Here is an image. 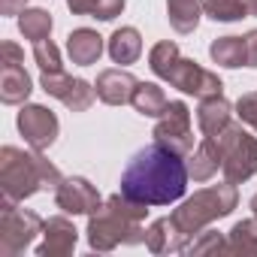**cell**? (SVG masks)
<instances>
[{
	"label": "cell",
	"mask_w": 257,
	"mask_h": 257,
	"mask_svg": "<svg viewBox=\"0 0 257 257\" xmlns=\"http://www.w3.org/2000/svg\"><path fill=\"white\" fill-rule=\"evenodd\" d=\"M188 179L191 176L182 155H173L155 143L131 158L121 173V194L146 206H170L185 197Z\"/></svg>",
	"instance_id": "cell-1"
},
{
	"label": "cell",
	"mask_w": 257,
	"mask_h": 257,
	"mask_svg": "<svg viewBox=\"0 0 257 257\" xmlns=\"http://www.w3.org/2000/svg\"><path fill=\"white\" fill-rule=\"evenodd\" d=\"M227 254H254L257 257V218L236 221L227 233Z\"/></svg>",
	"instance_id": "cell-24"
},
{
	"label": "cell",
	"mask_w": 257,
	"mask_h": 257,
	"mask_svg": "<svg viewBox=\"0 0 257 257\" xmlns=\"http://www.w3.org/2000/svg\"><path fill=\"white\" fill-rule=\"evenodd\" d=\"M140 79L131 76L127 70H103L94 82L97 88V97L109 106H124V103H131L134 100V91H137Z\"/></svg>",
	"instance_id": "cell-13"
},
{
	"label": "cell",
	"mask_w": 257,
	"mask_h": 257,
	"mask_svg": "<svg viewBox=\"0 0 257 257\" xmlns=\"http://www.w3.org/2000/svg\"><path fill=\"white\" fill-rule=\"evenodd\" d=\"M239 203V194H236V185L233 182H221V185H212V188H203L197 191L194 197H188L176 212H173V221L179 224V230L194 239L200 230H206L212 221L218 218H227Z\"/></svg>",
	"instance_id": "cell-4"
},
{
	"label": "cell",
	"mask_w": 257,
	"mask_h": 257,
	"mask_svg": "<svg viewBox=\"0 0 257 257\" xmlns=\"http://www.w3.org/2000/svg\"><path fill=\"white\" fill-rule=\"evenodd\" d=\"M109 58L115 64H137L140 55H143V37L137 28H118L112 37H109Z\"/></svg>",
	"instance_id": "cell-20"
},
{
	"label": "cell",
	"mask_w": 257,
	"mask_h": 257,
	"mask_svg": "<svg viewBox=\"0 0 257 257\" xmlns=\"http://www.w3.org/2000/svg\"><path fill=\"white\" fill-rule=\"evenodd\" d=\"M67 55L73 64L79 67H91L100 61L103 55V37L91 28H76L70 37H67Z\"/></svg>",
	"instance_id": "cell-15"
},
{
	"label": "cell",
	"mask_w": 257,
	"mask_h": 257,
	"mask_svg": "<svg viewBox=\"0 0 257 257\" xmlns=\"http://www.w3.org/2000/svg\"><path fill=\"white\" fill-rule=\"evenodd\" d=\"M251 212H254V218H257V194L251 197Z\"/></svg>",
	"instance_id": "cell-36"
},
{
	"label": "cell",
	"mask_w": 257,
	"mask_h": 257,
	"mask_svg": "<svg viewBox=\"0 0 257 257\" xmlns=\"http://www.w3.org/2000/svg\"><path fill=\"white\" fill-rule=\"evenodd\" d=\"M230 118H233V106L224 100V94H218V97H203V100H200L197 124H200L203 137H218L224 127L230 124Z\"/></svg>",
	"instance_id": "cell-16"
},
{
	"label": "cell",
	"mask_w": 257,
	"mask_h": 257,
	"mask_svg": "<svg viewBox=\"0 0 257 257\" xmlns=\"http://www.w3.org/2000/svg\"><path fill=\"white\" fill-rule=\"evenodd\" d=\"M209 55L218 67L236 70V67L245 64V37H218L209 46Z\"/></svg>",
	"instance_id": "cell-22"
},
{
	"label": "cell",
	"mask_w": 257,
	"mask_h": 257,
	"mask_svg": "<svg viewBox=\"0 0 257 257\" xmlns=\"http://www.w3.org/2000/svg\"><path fill=\"white\" fill-rule=\"evenodd\" d=\"M28 0H0V13H4V16H22L28 7Z\"/></svg>",
	"instance_id": "cell-34"
},
{
	"label": "cell",
	"mask_w": 257,
	"mask_h": 257,
	"mask_svg": "<svg viewBox=\"0 0 257 257\" xmlns=\"http://www.w3.org/2000/svg\"><path fill=\"white\" fill-rule=\"evenodd\" d=\"M34 91V82L31 76L25 73V67H0V100L7 106H19L31 97Z\"/></svg>",
	"instance_id": "cell-18"
},
{
	"label": "cell",
	"mask_w": 257,
	"mask_h": 257,
	"mask_svg": "<svg viewBox=\"0 0 257 257\" xmlns=\"http://www.w3.org/2000/svg\"><path fill=\"white\" fill-rule=\"evenodd\" d=\"M58 115L49 109V106H40V103H25L22 112H19V131L25 137V143L34 149V152H46L55 146L58 140Z\"/></svg>",
	"instance_id": "cell-8"
},
{
	"label": "cell",
	"mask_w": 257,
	"mask_h": 257,
	"mask_svg": "<svg viewBox=\"0 0 257 257\" xmlns=\"http://www.w3.org/2000/svg\"><path fill=\"white\" fill-rule=\"evenodd\" d=\"M236 115H239V121H245L248 127L257 131V91L254 94H242L236 100Z\"/></svg>",
	"instance_id": "cell-29"
},
{
	"label": "cell",
	"mask_w": 257,
	"mask_h": 257,
	"mask_svg": "<svg viewBox=\"0 0 257 257\" xmlns=\"http://www.w3.org/2000/svg\"><path fill=\"white\" fill-rule=\"evenodd\" d=\"M124 4H127V0H97V4H94V19L112 22L115 16L124 13Z\"/></svg>",
	"instance_id": "cell-30"
},
{
	"label": "cell",
	"mask_w": 257,
	"mask_h": 257,
	"mask_svg": "<svg viewBox=\"0 0 257 257\" xmlns=\"http://www.w3.org/2000/svg\"><path fill=\"white\" fill-rule=\"evenodd\" d=\"M188 236L179 230V224L170 218H158L152 221V227L146 230V245L152 254H173V251H185L188 248Z\"/></svg>",
	"instance_id": "cell-14"
},
{
	"label": "cell",
	"mask_w": 257,
	"mask_h": 257,
	"mask_svg": "<svg viewBox=\"0 0 257 257\" xmlns=\"http://www.w3.org/2000/svg\"><path fill=\"white\" fill-rule=\"evenodd\" d=\"M149 206L140 200L124 197L121 191L106 197L97 212L88 215V245L94 251H115L118 245H140L146 242V221Z\"/></svg>",
	"instance_id": "cell-2"
},
{
	"label": "cell",
	"mask_w": 257,
	"mask_h": 257,
	"mask_svg": "<svg viewBox=\"0 0 257 257\" xmlns=\"http://www.w3.org/2000/svg\"><path fill=\"white\" fill-rule=\"evenodd\" d=\"M206 16L212 22H239L248 13L242 7V0H206Z\"/></svg>",
	"instance_id": "cell-27"
},
{
	"label": "cell",
	"mask_w": 257,
	"mask_h": 257,
	"mask_svg": "<svg viewBox=\"0 0 257 257\" xmlns=\"http://www.w3.org/2000/svg\"><path fill=\"white\" fill-rule=\"evenodd\" d=\"M167 82H170L173 88L185 91V94H194L197 100L224 94V82H221L212 70H203V67H200L197 61H191V58H182Z\"/></svg>",
	"instance_id": "cell-10"
},
{
	"label": "cell",
	"mask_w": 257,
	"mask_h": 257,
	"mask_svg": "<svg viewBox=\"0 0 257 257\" xmlns=\"http://www.w3.org/2000/svg\"><path fill=\"white\" fill-rule=\"evenodd\" d=\"M245 67H257V31L245 34Z\"/></svg>",
	"instance_id": "cell-32"
},
{
	"label": "cell",
	"mask_w": 257,
	"mask_h": 257,
	"mask_svg": "<svg viewBox=\"0 0 257 257\" xmlns=\"http://www.w3.org/2000/svg\"><path fill=\"white\" fill-rule=\"evenodd\" d=\"M203 13L206 0H167V19L176 34H194Z\"/></svg>",
	"instance_id": "cell-19"
},
{
	"label": "cell",
	"mask_w": 257,
	"mask_h": 257,
	"mask_svg": "<svg viewBox=\"0 0 257 257\" xmlns=\"http://www.w3.org/2000/svg\"><path fill=\"white\" fill-rule=\"evenodd\" d=\"M25 64V52L16 46V43H0V67H19Z\"/></svg>",
	"instance_id": "cell-31"
},
{
	"label": "cell",
	"mask_w": 257,
	"mask_h": 257,
	"mask_svg": "<svg viewBox=\"0 0 257 257\" xmlns=\"http://www.w3.org/2000/svg\"><path fill=\"white\" fill-rule=\"evenodd\" d=\"M185 251L194 254V257H203V254H227V239H224L218 230H200V233L188 242Z\"/></svg>",
	"instance_id": "cell-26"
},
{
	"label": "cell",
	"mask_w": 257,
	"mask_h": 257,
	"mask_svg": "<svg viewBox=\"0 0 257 257\" xmlns=\"http://www.w3.org/2000/svg\"><path fill=\"white\" fill-rule=\"evenodd\" d=\"M34 61H37V67H40L43 73H58V70H64V64H61V52H58V46H55L52 40H40V43H34Z\"/></svg>",
	"instance_id": "cell-28"
},
{
	"label": "cell",
	"mask_w": 257,
	"mask_h": 257,
	"mask_svg": "<svg viewBox=\"0 0 257 257\" xmlns=\"http://www.w3.org/2000/svg\"><path fill=\"white\" fill-rule=\"evenodd\" d=\"M221 149V173L227 182L242 185L257 173V137H251L242 124H227L224 131L215 137Z\"/></svg>",
	"instance_id": "cell-5"
},
{
	"label": "cell",
	"mask_w": 257,
	"mask_h": 257,
	"mask_svg": "<svg viewBox=\"0 0 257 257\" xmlns=\"http://www.w3.org/2000/svg\"><path fill=\"white\" fill-rule=\"evenodd\" d=\"M221 149L215 143V137H203V143L191 152L188 158V176L194 182H209L218 170H221Z\"/></svg>",
	"instance_id": "cell-17"
},
{
	"label": "cell",
	"mask_w": 257,
	"mask_h": 257,
	"mask_svg": "<svg viewBox=\"0 0 257 257\" xmlns=\"http://www.w3.org/2000/svg\"><path fill=\"white\" fill-rule=\"evenodd\" d=\"M52 25H55V22H52V13H49V10H40V7L25 10V13L19 16V31H22V37L31 40V43L49 40Z\"/></svg>",
	"instance_id": "cell-23"
},
{
	"label": "cell",
	"mask_w": 257,
	"mask_h": 257,
	"mask_svg": "<svg viewBox=\"0 0 257 257\" xmlns=\"http://www.w3.org/2000/svg\"><path fill=\"white\" fill-rule=\"evenodd\" d=\"M179 61H182V52H179V46L170 43V40L158 43V46L149 52V67H152V73H155L158 79H164V82L173 76V70H176Z\"/></svg>",
	"instance_id": "cell-25"
},
{
	"label": "cell",
	"mask_w": 257,
	"mask_h": 257,
	"mask_svg": "<svg viewBox=\"0 0 257 257\" xmlns=\"http://www.w3.org/2000/svg\"><path fill=\"white\" fill-rule=\"evenodd\" d=\"M155 143L164 146L173 155H191L194 152V131H191V109L182 100H170L164 115L155 124Z\"/></svg>",
	"instance_id": "cell-7"
},
{
	"label": "cell",
	"mask_w": 257,
	"mask_h": 257,
	"mask_svg": "<svg viewBox=\"0 0 257 257\" xmlns=\"http://www.w3.org/2000/svg\"><path fill=\"white\" fill-rule=\"evenodd\" d=\"M55 203H58V209H64L67 215H91V212H97V209L103 206L100 191H97L88 179H82V176L64 179L61 188L55 191Z\"/></svg>",
	"instance_id": "cell-11"
},
{
	"label": "cell",
	"mask_w": 257,
	"mask_h": 257,
	"mask_svg": "<svg viewBox=\"0 0 257 257\" xmlns=\"http://www.w3.org/2000/svg\"><path fill=\"white\" fill-rule=\"evenodd\" d=\"M242 7H245V13H248V16H254V19H257V0H242Z\"/></svg>",
	"instance_id": "cell-35"
},
{
	"label": "cell",
	"mask_w": 257,
	"mask_h": 257,
	"mask_svg": "<svg viewBox=\"0 0 257 257\" xmlns=\"http://www.w3.org/2000/svg\"><path fill=\"white\" fill-rule=\"evenodd\" d=\"M131 103H134V109H137L140 115H146V118H161L170 100H167V94H164L161 85H155V82H140Z\"/></svg>",
	"instance_id": "cell-21"
},
{
	"label": "cell",
	"mask_w": 257,
	"mask_h": 257,
	"mask_svg": "<svg viewBox=\"0 0 257 257\" xmlns=\"http://www.w3.org/2000/svg\"><path fill=\"white\" fill-rule=\"evenodd\" d=\"M64 176L55 164L43 158V152H22L16 146L0 149V191L4 197L22 203L37 191H58Z\"/></svg>",
	"instance_id": "cell-3"
},
{
	"label": "cell",
	"mask_w": 257,
	"mask_h": 257,
	"mask_svg": "<svg viewBox=\"0 0 257 257\" xmlns=\"http://www.w3.org/2000/svg\"><path fill=\"white\" fill-rule=\"evenodd\" d=\"M40 88H43L49 97L61 100L70 112H85V109H91V103H94V97H97V88H94L91 82L73 79V76H67L64 70H58V73H43V76H40Z\"/></svg>",
	"instance_id": "cell-9"
},
{
	"label": "cell",
	"mask_w": 257,
	"mask_h": 257,
	"mask_svg": "<svg viewBox=\"0 0 257 257\" xmlns=\"http://www.w3.org/2000/svg\"><path fill=\"white\" fill-rule=\"evenodd\" d=\"M76 242H79V230L73 227V221L64 215H55L43 224V242H40L37 254L40 257H67V254H73Z\"/></svg>",
	"instance_id": "cell-12"
},
{
	"label": "cell",
	"mask_w": 257,
	"mask_h": 257,
	"mask_svg": "<svg viewBox=\"0 0 257 257\" xmlns=\"http://www.w3.org/2000/svg\"><path fill=\"white\" fill-rule=\"evenodd\" d=\"M43 218L31 209H22L16 200L4 197L0 203V257H19L31 248L34 236L43 233Z\"/></svg>",
	"instance_id": "cell-6"
},
{
	"label": "cell",
	"mask_w": 257,
	"mask_h": 257,
	"mask_svg": "<svg viewBox=\"0 0 257 257\" xmlns=\"http://www.w3.org/2000/svg\"><path fill=\"white\" fill-rule=\"evenodd\" d=\"M94 4L97 0H67L73 16H94Z\"/></svg>",
	"instance_id": "cell-33"
}]
</instances>
